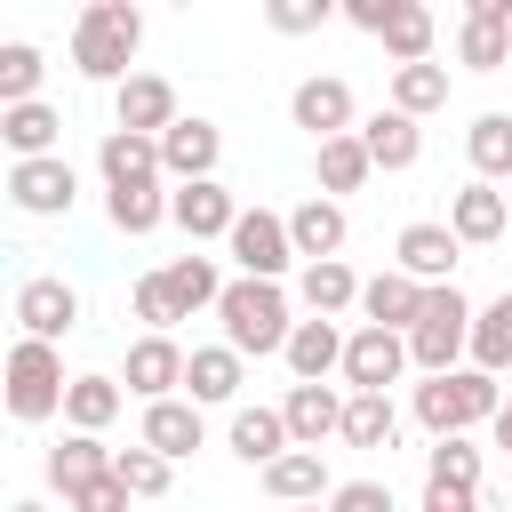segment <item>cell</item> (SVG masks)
Listing matches in <instances>:
<instances>
[{
	"label": "cell",
	"mask_w": 512,
	"mask_h": 512,
	"mask_svg": "<svg viewBox=\"0 0 512 512\" xmlns=\"http://www.w3.org/2000/svg\"><path fill=\"white\" fill-rule=\"evenodd\" d=\"M216 320H224V336H232L248 360H264V352L288 344V328H296V296H288L272 272H240V280H224Z\"/></svg>",
	"instance_id": "obj_1"
},
{
	"label": "cell",
	"mask_w": 512,
	"mask_h": 512,
	"mask_svg": "<svg viewBox=\"0 0 512 512\" xmlns=\"http://www.w3.org/2000/svg\"><path fill=\"white\" fill-rule=\"evenodd\" d=\"M504 408V376L496 368H424V384H416V424L424 432H472V424H488Z\"/></svg>",
	"instance_id": "obj_2"
},
{
	"label": "cell",
	"mask_w": 512,
	"mask_h": 512,
	"mask_svg": "<svg viewBox=\"0 0 512 512\" xmlns=\"http://www.w3.org/2000/svg\"><path fill=\"white\" fill-rule=\"evenodd\" d=\"M136 48H144L136 0H80V24H72V72L80 80H128Z\"/></svg>",
	"instance_id": "obj_3"
},
{
	"label": "cell",
	"mask_w": 512,
	"mask_h": 512,
	"mask_svg": "<svg viewBox=\"0 0 512 512\" xmlns=\"http://www.w3.org/2000/svg\"><path fill=\"white\" fill-rule=\"evenodd\" d=\"M64 352H56V336H16L8 344V368H0V400H8V416L16 424H48V416H64Z\"/></svg>",
	"instance_id": "obj_4"
},
{
	"label": "cell",
	"mask_w": 512,
	"mask_h": 512,
	"mask_svg": "<svg viewBox=\"0 0 512 512\" xmlns=\"http://www.w3.org/2000/svg\"><path fill=\"white\" fill-rule=\"evenodd\" d=\"M408 352H416V368H456V360H472V296H464L456 280H432V288H424V312L408 320Z\"/></svg>",
	"instance_id": "obj_5"
},
{
	"label": "cell",
	"mask_w": 512,
	"mask_h": 512,
	"mask_svg": "<svg viewBox=\"0 0 512 512\" xmlns=\"http://www.w3.org/2000/svg\"><path fill=\"white\" fill-rule=\"evenodd\" d=\"M408 368H416V352H408V328L360 320V328L344 336V384H352V392H392Z\"/></svg>",
	"instance_id": "obj_6"
},
{
	"label": "cell",
	"mask_w": 512,
	"mask_h": 512,
	"mask_svg": "<svg viewBox=\"0 0 512 512\" xmlns=\"http://www.w3.org/2000/svg\"><path fill=\"white\" fill-rule=\"evenodd\" d=\"M480 504V448L464 432H432L424 448V512H472Z\"/></svg>",
	"instance_id": "obj_7"
},
{
	"label": "cell",
	"mask_w": 512,
	"mask_h": 512,
	"mask_svg": "<svg viewBox=\"0 0 512 512\" xmlns=\"http://www.w3.org/2000/svg\"><path fill=\"white\" fill-rule=\"evenodd\" d=\"M8 200H16L24 216H72L80 176H72L64 152H16V160H8Z\"/></svg>",
	"instance_id": "obj_8"
},
{
	"label": "cell",
	"mask_w": 512,
	"mask_h": 512,
	"mask_svg": "<svg viewBox=\"0 0 512 512\" xmlns=\"http://www.w3.org/2000/svg\"><path fill=\"white\" fill-rule=\"evenodd\" d=\"M224 256L240 264V272H288V264H304L296 256V232H288V216H272V208H240L232 216V232H224Z\"/></svg>",
	"instance_id": "obj_9"
},
{
	"label": "cell",
	"mask_w": 512,
	"mask_h": 512,
	"mask_svg": "<svg viewBox=\"0 0 512 512\" xmlns=\"http://www.w3.org/2000/svg\"><path fill=\"white\" fill-rule=\"evenodd\" d=\"M232 216H240V200H232L216 176H184V184L168 192V224H176L192 248H200V240H224V232H232Z\"/></svg>",
	"instance_id": "obj_10"
},
{
	"label": "cell",
	"mask_w": 512,
	"mask_h": 512,
	"mask_svg": "<svg viewBox=\"0 0 512 512\" xmlns=\"http://www.w3.org/2000/svg\"><path fill=\"white\" fill-rule=\"evenodd\" d=\"M288 120L320 144V136H336V128H360V104H352V80H336V72H312V80H296V96H288Z\"/></svg>",
	"instance_id": "obj_11"
},
{
	"label": "cell",
	"mask_w": 512,
	"mask_h": 512,
	"mask_svg": "<svg viewBox=\"0 0 512 512\" xmlns=\"http://www.w3.org/2000/svg\"><path fill=\"white\" fill-rule=\"evenodd\" d=\"M184 360H192V352H184L168 328H144V336L128 344V368H120V384H128L136 400H160V392H176V384H184Z\"/></svg>",
	"instance_id": "obj_12"
},
{
	"label": "cell",
	"mask_w": 512,
	"mask_h": 512,
	"mask_svg": "<svg viewBox=\"0 0 512 512\" xmlns=\"http://www.w3.org/2000/svg\"><path fill=\"white\" fill-rule=\"evenodd\" d=\"M160 160H168V184H184V176H216V160H224V128L200 120V112H192V120L176 112V120L160 128Z\"/></svg>",
	"instance_id": "obj_13"
},
{
	"label": "cell",
	"mask_w": 512,
	"mask_h": 512,
	"mask_svg": "<svg viewBox=\"0 0 512 512\" xmlns=\"http://www.w3.org/2000/svg\"><path fill=\"white\" fill-rule=\"evenodd\" d=\"M16 328H32V336H72L80 328V296H72V280H56V272H32L24 288H16Z\"/></svg>",
	"instance_id": "obj_14"
},
{
	"label": "cell",
	"mask_w": 512,
	"mask_h": 512,
	"mask_svg": "<svg viewBox=\"0 0 512 512\" xmlns=\"http://www.w3.org/2000/svg\"><path fill=\"white\" fill-rule=\"evenodd\" d=\"M256 480H264V496L272 504H320L336 480H328V464H320V448H304V440H288L272 464H256Z\"/></svg>",
	"instance_id": "obj_15"
},
{
	"label": "cell",
	"mask_w": 512,
	"mask_h": 512,
	"mask_svg": "<svg viewBox=\"0 0 512 512\" xmlns=\"http://www.w3.org/2000/svg\"><path fill=\"white\" fill-rule=\"evenodd\" d=\"M96 168H104V184H152V176H168V160H160V136L152 128H104V144H96Z\"/></svg>",
	"instance_id": "obj_16"
},
{
	"label": "cell",
	"mask_w": 512,
	"mask_h": 512,
	"mask_svg": "<svg viewBox=\"0 0 512 512\" xmlns=\"http://www.w3.org/2000/svg\"><path fill=\"white\" fill-rule=\"evenodd\" d=\"M280 408H288V432H296L304 448H320V440H336V432H344V392H336L328 376H296Z\"/></svg>",
	"instance_id": "obj_17"
},
{
	"label": "cell",
	"mask_w": 512,
	"mask_h": 512,
	"mask_svg": "<svg viewBox=\"0 0 512 512\" xmlns=\"http://www.w3.org/2000/svg\"><path fill=\"white\" fill-rule=\"evenodd\" d=\"M200 408H208V400H192V392H184V400H176V392H160V400H144V432H136V440H152L160 456H176V464H184V456L208 440Z\"/></svg>",
	"instance_id": "obj_18"
},
{
	"label": "cell",
	"mask_w": 512,
	"mask_h": 512,
	"mask_svg": "<svg viewBox=\"0 0 512 512\" xmlns=\"http://www.w3.org/2000/svg\"><path fill=\"white\" fill-rule=\"evenodd\" d=\"M456 256H464L456 224H400V240H392V264H408L416 280H456Z\"/></svg>",
	"instance_id": "obj_19"
},
{
	"label": "cell",
	"mask_w": 512,
	"mask_h": 512,
	"mask_svg": "<svg viewBox=\"0 0 512 512\" xmlns=\"http://www.w3.org/2000/svg\"><path fill=\"white\" fill-rule=\"evenodd\" d=\"M448 224L464 232V248H488V240H504V224H512V192H496V176H480V184H464V192L448 200Z\"/></svg>",
	"instance_id": "obj_20"
},
{
	"label": "cell",
	"mask_w": 512,
	"mask_h": 512,
	"mask_svg": "<svg viewBox=\"0 0 512 512\" xmlns=\"http://www.w3.org/2000/svg\"><path fill=\"white\" fill-rule=\"evenodd\" d=\"M288 232H296V256H344L352 216H344V200H336V192H312V200H296V208H288Z\"/></svg>",
	"instance_id": "obj_21"
},
{
	"label": "cell",
	"mask_w": 512,
	"mask_h": 512,
	"mask_svg": "<svg viewBox=\"0 0 512 512\" xmlns=\"http://www.w3.org/2000/svg\"><path fill=\"white\" fill-rule=\"evenodd\" d=\"M280 360H288L296 376H344V328H336V312L296 320V328H288V344H280Z\"/></svg>",
	"instance_id": "obj_22"
},
{
	"label": "cell",
	"mask_w": 512,
	"mask_h": 512,
	"mask_svg": "<svg viewBox=\"0 0 512 512\" xmlns=\"http://www.w3.org/2000/svg\"><path fill=\"white\" fill-rule=\"evenodd\" d=\"M112 120L120 128H168L176 120V88L160 80V72H128V80H112Z\"/></svg>",
	"instance_id": "obj_23"
},
{
	"label": "cell",
	"mask_w": 512,
	"mask_h": 512,
	"mask_svg": "<svg viewBox=\"0 0 512 512\" xmlns=\"http://www.w3.org/2000/svg\"><path fill=\"white\" fill-rule=\"evenodd\" d=\"M360 136H368V152H376V168H384V176L424 160V128H416V112H408V104H384V112H368V120H360Z\"/></svg>",
	"instance_id": "obj_24"
},
{
	"label": "cell",
	"mask_w": 512,
	"mask_h": 512,
	"mask_svg": "<svg viewBox=\"0 0 512 512\" xmlns=\"http://www.w3.org/2000/svg\"><path fill=\"white\" fill-rule=\"evenodd\" d=\"M424 288H432V280H416L408 264H384L376 280H360V312L384 320V328H408V320L424 312Z\"/></svg>",
	"instance_id": "obj_25"
},
{
	"label": "cell",
	"mask_w": 512,
	"mask_h": 512,
	"mask_svg": "<svg viewBox=\"0 0 512 512\" xmlns=\"http://www.w3.org/2000/svg\"><path fill=\"white\" fill-rule=\"evenodd\" d=\"M240 376H248V352H240L232 336H224V344H192V360H184V392H192V400H208V408H216V400H232V392H240Z\"/></svg>",
	"instance_id": "obj_26"
},
{
	"label": "cell",
	"mask_w": 512,
	"mask_h": 512,
	"mask_svg": "<svg viewBox=\"0 0 512 512\" xmlns=\"http://www.w3.org/2000/svg\"><path fill=\"white\" fill-rule=\"evenodd\" d=\"M96 472H112V448H104V432L72 424V440H64V448H48V488L64 496V512H72V488H88Z\"/></svg>",
	"instance_id": "obj_27"
},
{
	"label": "cell",
	"mask_w": 512,
	"mask_h": 512,
	"mask_svg": "<svg viewBox=\"0 0 512 512\" xmlns=\"http://www.w3.org/2000/svg\"><path fill=\"white\" fill-rule=\"evenodd\" d=\"M296 304H304V312H352V304H360V272H352L344 256H304Z\"/></svg>",
	"instance_id": "obj_28"
},
{
	"label": "cell",
	"mask_w": 512,
	"mask_h": 512,
	"mask_svg": "<svg viewBox=\"0 0 512 512\" xmlns=\"http://www.w3.org/2000/svg\"><path fill=\"white\" fill-rule=\"evenodd\" d=\"M376 176V152H368V136L360 128H336V136H320V192H360Z\"/></svg>",
	"instance_id": "obj_29"
},
{
	"label": "cell",
	"mask_w": 512,
	"mask_h": 512,
	"mask_svg": "<svg viewBox=\"0 0 512 512\" xmlns=\"http://www.w3.org/2000/svg\"><path fill=\"white\" fill-rule=\"evenodd\" d=\"M168 176H152V184H104V216H112V232H128V240H144V232H160L168 224V192H160Z\"/></svg>",
	"instance_id": "obj_30"
},
{
	"label": "cell",
	"mask_w": 512,
	"mask_h": 512,
	"mask_svg": "<svg viewBox=\"0 0 512 512\" xmlns=\"http://www.w3.org/2000/svg\"><path fill=\"white\" fill-rule=\"evenodd\" d=\"M56 136H64V112L56 104H40V96L0 104V144L8 152H56Z\"/></svg>",
	"instance_id": "obj_31"
},
{
	"label": "cell",
	"mask_w": 512,
	"mask_h": 512,
	"mask_svg": "<svg viewBox=\"0 0 512 512\" xmlns=\"http://www.w3.org/2000/svg\"><path fill=\"white\" fill-rule=\"evenodd\" d=\"M224 440H232L240 464H272L296 432H288V408H232V432H224Z\"/></svg>",
	"instance_id": "obj_32"
},
{
	"label": "cell",
	"mask_w": 512,
	"mask_h": 512,
	"mask_svg": "<svg viewBox=\"0 0 512 512\" xmlns=\"http://www.w3.org/2000/svg\"><path fill=\"white\" fill-rule=\"evenodd\" d=\"M392 432H400V408H392V392H344V448H392Z\"/></svg>",
	"instance_id": "obj_33"
},
{
	"label": "cell",
	"mask_w": 512,
	"mask_h": 512,
	"mask_svg": "<svg viewBox=\"0 0 512 512\" xmlns=\"http://www.w3.org/2000/svg\"><path fill=\"white\" fill-rule=\"evenodd\" d=\"M456 64L464 72H504L512 64V16H464L456 24Z\"/></svg>",
	"instance_id": "obj_34"
},
{
	"label": "cell",
	"mask_w": 512,
	"mask_h": 512,
	"mask_svg": "<svg viewBox=\"0 0 512 512\" xmlns=\"http://www.w3.org/2000/svg\"><path fill=\"white\" fill-rule=\"evenodd\" d=\"M120 400H128V384H120V376H72V384H64V424L104 432V424L120 416Z\"/></svg>",
	"instance_id": "obj_35"
},
{
	"label": "cell",
	"mask_w": 512,
	"mask_h": 512,
	"mask_svg": "<svg viewBox=\"0 0 512 512\" xmlns=\"http://www.w3.org/2000/svg\"><path fill=\"white\" fill-rule=\"evenodd\" d=\"M392 104H408L416 120H424V112H440V104H448V64H432V56L392 64Z\"/></svg>",
	"instance_id": "obj_36"
},
{
	"label": "cell",
	"mask_w": 512,
	"mask_h": 512,
	"mask_svg": "<svg viewBox=\"0 0 512 512\" xmlns=\"http://www.w3.org/2000/svg\"><path fill=\"white\" fill-rule=\"evenodd\" d=\"M472 360L496 368V376H512V288H504L496 304L472 312Z\"/></svg>",
	"instance_id": "obj_37"
},
{
	"label": "cell",
	"mask_w": 512,
	"mask_h": 512,
	"mask_svg": "<svg viewBox=\"0 0 512 512\" xmlns=\"http://www.w3.org/2000/svg\"><path fill=\"white\" fill-rule=\"evenodd\" d=\"M112 472L136 488V504H152V496H168V480H176V456H160L152 440H136V448H112Z\"/></svg>",
	"instance_id": "obj_38"
},
{
	"label": "cell",
	"mask_w": 512,
	"mask_h": 512,
	"mask_svg": "<svg viewBox=\"0 0 512 512\" xmlns=\"http://www.w3.org/2000/svg\"><path fill=\"white\" fill-rule=\"evenodd\" d=\"M464 152H472L480 176H504V184H512V112H480V120L464 128Z\"/></svg>",
	"instance_id": "obj_39"
},
{
	"label": "cell",
	"mask_w": 512,
	"mask_h": 512,
	"mask_svg": "<svg viewBox=\"0 0 512 512\" xmlns=\"http://www.w3.org/2000/svg\"><path fill=\"white\" fill-rule=\"evenodd\" d=\"M160 272H168V288H176L184 320H192V312H216V296H224V280H216V256H176V264H160Z\"/></svg>",
	"instance_id": "obj_40"
},
{
	"label": "cell",
	"mask_w": 512,
	"mask_h": 512,
	"mask_svg": "<svg viewBox=\"0 0 512 512\" xmlns=\"http://www.w3.org/2000/svg\"><path fill=\"white\" fill-rule=\"evenodd\" d=\"M376 40H384V56H392V64L432 56V8H424V0H400V8H392V24H384Z\"/></svg>",
	"instance_id": "obj_41"
},
{
	"label": "cell",
	"mask_w": 512,
	"mask_h": 512,
	"mask_svg": "<svg viewBox=\"0 0 512 512\" xmlns=\"http://www.w3.org/2000/svg\"><path fill=\"white\" fill-rule=\"evenodd\" d=\"M40 72H48V64H40V48H32V40H8V48H0V104L40 96Z\"/></svg>",
	"instance_id": "obj_42"
},
{
	"label": "cell",
	"mask_w": 512,
	"mask_h": 512,
	"mask_svg": "<svg viewBox=\"0 0 512 512\" xmlns=\"http://www.w3.org/2000/svg\"><path fill=\"white\" fill-rule=\"evenodd\" d=\"M328 16H344V0H264V24H272V32H288V40L320 32Z\"/></svg>",
	"instance_id": "obj_43"
},
{
	"label": "cell",
	"mask_w": 512,
	"mask_h": 512,
	"mask_svg": "<svg viewBox=\"0 0 512 512\" xmlns=\"http://www.w3.org/2000/svg\"><path fill=\"white\" fill-rule=\"evenodd\" d=\"M128 304H136V320H144V328H176V320H184V304H176V288H168V272H144Z\"/></svg>",
	"instance_id": "obj_44"
},
{
	"label": "cell",
	"mask_w": 512,
	"mask_h": 512,
	"mask_svg": "<svg viewBox=\"0 0 512 512\" xmlns=\"http://www.w3.org/2000/svg\"><path fill=\"white\" fill-rule=\"evenodd\" d=\"M328 504H336V512H392V488H384V480H336Z\"/></svg>",
	"instance_id": "obj_45"
},
{
	"label": "cell",
	"mask_w": 512,
	"mask_h": 512,
	"mask_svg": "<svg viewBox=\"0 0 512 512\" xmlns=\"http://www.w3.org/2000/svg\"><path fill=\"white\" fill-rule=\"evenodd\" d=\"M392 8H400V0H344V24H360V32L376 40V32L392 24Z\"/></svg>",
	"instance_id": "obj_46"
},
{
	"label": "cell",
	"mask_w": 512,
	"mask_h": 512,
	"mask_svg": "<svg viewBox=\"0 0 512 512\" xmlns=\"http://www.w3.org/2000/svg\"><path fill=\"white\" fill-rule=\"evenodd\" d=\"M488 432H496V448H504V456H512V400H504V408H496V416H488Z\"/></svg>",
	"instance_id": "obj_47"
},
{
	"label": "cell",
	"mask_w": 512,
	"mask_h": 512,
	"mask_svg": "<svg viewBox=\"0 0 512 512\" xmlns=\"http://www.w3.org/2000/svg\"><path fill=\"white\" fill-rule=\"evenodd\" d=\"M464 16H512V0H464Z\"/></svg>",
	"instance_id": "obj_48"
},
{
	"label": "cell",
	"mask_w": 512,
	"mask_h": 512,
	"mask_svg": "<svg viewBox=\"0 0 512 512\" xmlns=\"http://www.w3.org/2000/svg\"><path fill=\"white\" fill-rule=\"evenodd\" d=\"M504 400H512V392H504Z\"/></svg>",
	"instance_id": "obj_49"
}]
</instances>
